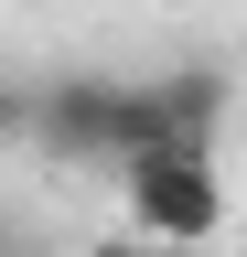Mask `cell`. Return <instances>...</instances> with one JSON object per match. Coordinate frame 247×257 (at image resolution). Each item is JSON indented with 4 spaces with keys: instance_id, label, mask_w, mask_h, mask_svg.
Instances as JSON below:
<instances>
[{
    "instance_id": "5b68a950",
    "label": "cell",
    "mask_w": 247,
    "mask_h": 257,
    "mask_svg": "<svg viewBox=\"0 0 247 257\" xmlns=\"http://www.w3.org/2000/svg\"><path fill=\"white\" fill-rule=\"evenodd\" d=\"M86 257H161V246H150V236H140V225H118V236H97V246H86Z\"/></svg>"
},
{
    "instance_id": "3957f363",
    "label": "cell",
    "mask_w": 247,
    "mask_h": 257,
    "mask_svg": "<svg viewBox=\"0 0 247 257\" xmlns=\"http://www.w3.org/2000/svg\"><path fill=\"white\" fill-rule=\"evenodd\" d=\"M150 96H161V128H194V140L226 128V75L215 64H172V75H150Z\"/></svg>"
},
{
    "instance_id": "277c9868",
    "label": "cell",
    "mask_w": 247,
    "mask_h": 257,
    "mask_svg": "<svg viewBox=\"0 0 247 257\" xmlns=\"http://www.w3.org/2000/svg\"><path fill=\"white\" fill-rule=\"evenodd\" d=\"M0 140H33V86L0 75Z\"/></svg>"
},
{
    "instance_id": "7a4b0ae2",
    "label": "cell",
    "mask_w": 247,
    "mask_h": 257,
    "mask_svg": "<svg viewBox=\"0 0 247 257\" xmlns=\"http://www.w3.org/2000/svg\"><path fill=\"white\" fill-rule=\"evenodd\" d=\"M150 128H161V96H150L140 75H54V86H33V150H54V161H86V172H118Z\"/></svg>"
},
{
    "instance_id": "6da1fadb",
    "label": "cell",
    "mask_w": 247,
    "mask_h": 257,
    "mask_svg": "<svg viewBox=\"0 0 247 257\" xmlns=\"http://www.w3.org/2000/svg\"><path fill=\"white\" fill-rule=\"evenodd\" d=\"M118 193H129V225L150 246L172 257H204L215 236H226V172H215V140H194V128H150V140L118 161Z\"/></svg>"
}]
</instances>
